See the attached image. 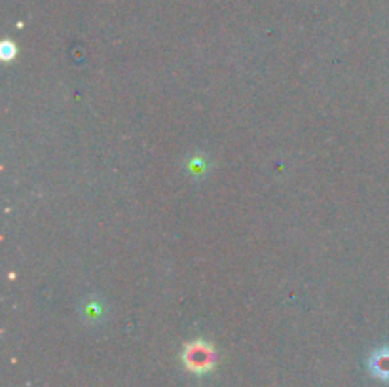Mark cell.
Returning a JSON list of instances; mask_svg holds the SVG:
<instances>
[{
	"label": "cell",
	"instance_id": "cell-1",
	"mask_svg": "<svg viewBox=\"0 0 389 387\" xmlns=\"http://www.w3.org/2000/svg\"><path fill=\"white\" fill-rule=\"evenodd\" d=\"M183 361L188 371L201 374V372L211 371L213 365H215V351L206 342L188 343L186 349H184Z\"/></svg>",
	"mask_w": 389,
	"mask_h": 387
},
{
	"label": "cell",
	"instance_id": "cell-2",
	"mask_svg": "<svg viewBox=\"0 0 389 387\" xmlns=\"http://www.w3.org/2000/svg\"><path fill=\"white\" fill-rule=\"evenodd\" d=\"M368 368L376 378L389 380V349H380L368 361Z\"/></svg>",
	"mask_w": 389,
	"mask_h": 387
},
{
	"label": "cell",
	"instance_id": "cell-3",
	"mask_svg": "<svg viewBox=\"0 0 389 387\" xmlns=\"http://www.w3.org/2000/svg\"><path fill=\"white\" fill-rule=\"evenodd\" d=\"M14 56H16V48L10 42H4V46H2V57L4 59H11Z\"/></svg>",
	"mask_w": 389,
	"mask_h": 387
}]
</instances>
